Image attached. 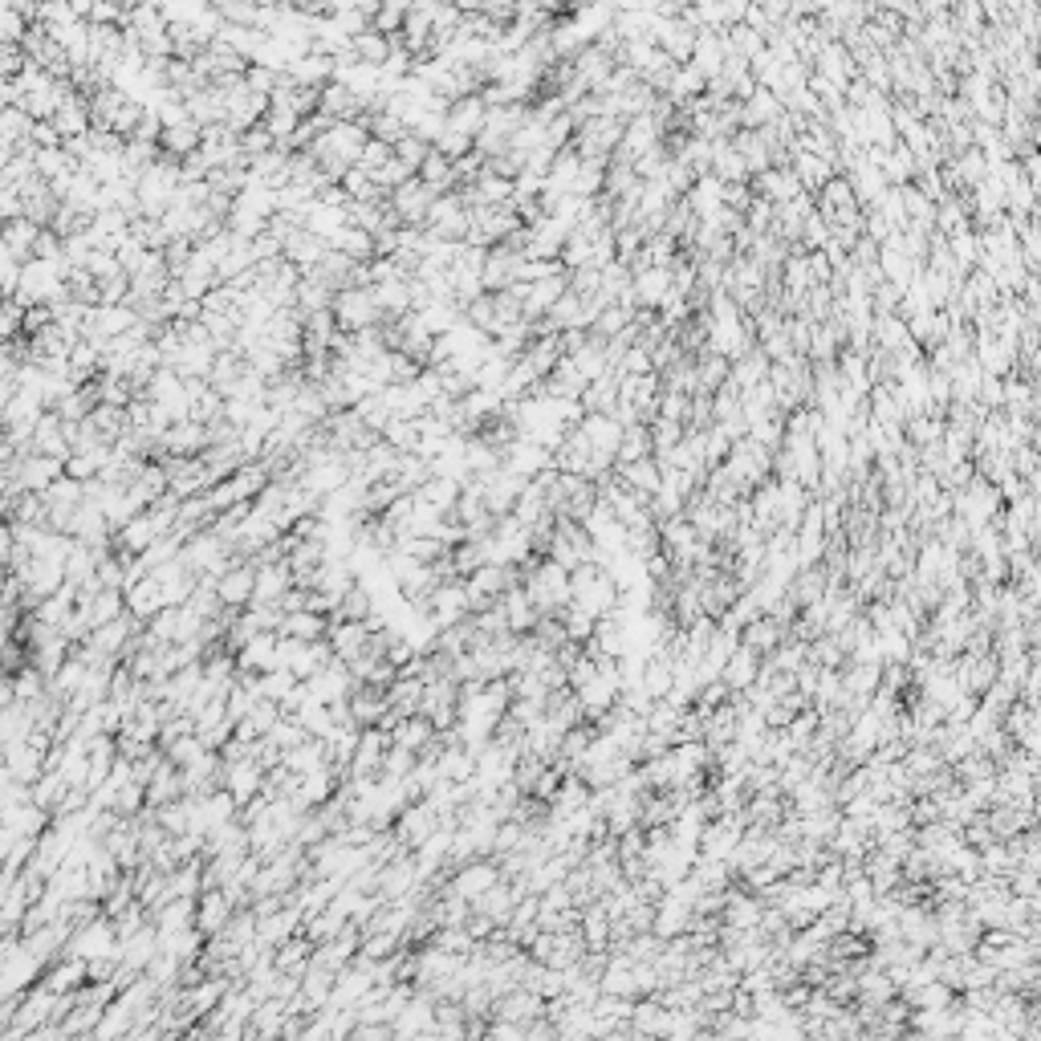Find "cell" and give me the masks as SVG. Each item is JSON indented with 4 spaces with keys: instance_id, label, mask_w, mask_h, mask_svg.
Masks as SVG:
<instances>
[{
    "instance_id": "cell-36",
    "label": "cell",
    "mask_w": 1041,
    "mask_h": 1041,
    "mask_svg": "<svg viewBox=\"0 0 1041 1041\" xmlns=\"http://www.w3.org/2000/svg\"><path fill=\"white\" fill-rule=\"evenodd\" d=\"M427 188H436V192H452V188H460L456 183V171H452V159L444 155V151H427V159L419 163V171H415Z\"/></svg>"
},
{
    "instance_id": "cell-7",
    "label": "cell",
    "mask_w": 1041,
    "mask_h": 1041,
    "mask_svg": "<svg viewBox=\"0 0 1041 1041\" xmlns=\"http://www.w3.org/2000/svg\"><path fill=\"white\" fill-rule=\"evenodd\" d=\"M476 484H480L484 509L493 513V517H505V513H513V505H517V497H521V488H525L529 480H521V476L509 472V468H497V472H488V476H476Z\"/></svg>"
},
{
    "instance_id": "cell-21",
    "label": "cell",
    "mask_w": 1041,
    "mask_h": 1041,
    "mask_svg": "<svg viewBox=\"0 0 1041 1041\" xmlns=\"http://www.w3.org/2000/svg\"><path fill=\"white\" fill-rule=\"evenodd\" d=\"M574 696H578V704H582V716L598 724L610 708H615V700H619V684H610V680L594 676V680H586L582 688H574Z\"/></svg>"
},
{
    "instance_id": "cell-12",
    "label": "cell",
    "mask_w": 1041,
    "mask_h": 1041,
    "mask_svg": "<svg viewBox=\"0 0 1041 1041\" xmlns=\"http://www.w3.org/2000/svg\"><path fill=\"white\" fill-rule=\"evenodd\" d=\"M232 911H236V903L228 899L224 887H204V891L196 895V928H200L204 936H216V932H224V924L232 920Z\"/></svg>"
},
{
    "instance_id": "cell-48",
    "label": "cell",
    "mask_w": 1041,
    "mask_h": 1041,
    "mask_svg": "<svg viewBox=\"0 0 1041 1041\" xmlns=\"http://www.w3.org/2000/svg\"><path fill=\"white\" fill-rule=\"evenodd\" d=\"M1005 883H1009V895H1017V899H1033V895H1041V883H1037V871H1025V867H1013L1009 875H1005Z\"/></svg>"
},
{
    "instance_id": "cell-40",
    "label": "cell",
    "mask_w": 1041,
    "mask_h": 1041,
    "mask_svg": "<svg viewBox=\"0 0 1041 1041\" xmlns=\"http://www.w3.org/2000/svg\"><path fill=\"white\" fill-rule=\"evenodd\" d=\"M460 488L464 484H456V480H448V476H432L423 488H415V493L432 505V509H440V513H452L456 509V501H460Z\"/></svg>"
},
{
    "instance_id": "cell-42",
    "label": "cell",
    "mask_w": 1041,
    "mask_h": 1041,
    "mask_svg": "<svg viewBox=\"0 0 1041 1041\" xmlns=\"http://www.w3.org/2000/svg\"><path fill=\"white\" fill-rule=\"evenodd\" d=\"M82 981H86V960H82V956H70V964H57V968L49 972L45 989H53V993H74Z\"/></svg>"
},
{
    "instance_id": "cell-50",
    "label": "cell",
    "mask_w": 1041,
    "mask_h": 1041,
    "mask_svg": "<svg viewBox=\"0 0 1041 1041\" xmlns=\"http://www.w3.org/2000/svg\"><path fill=\"white\" fill-rule=\"evenodd\" d=\"M419 757L411 753V749H399V745H387V753H383V773L387 777H407L411 773V765H415Z\"/></svg>"
},
{
    "instance_id": "cell-37",
    "label": "cell",
    "mask_w": 1041,
    "mask_h": 1041,
    "mask_svg": "<svg viewBox=\"0 0 1041 1041\" xmlns=\"http://www.w3.org/2000/svg\"><path fill=\"white\" fill-rule=\"evenodd\" d=\"M643 456H655L647 423H627L623 436H619V448H615V464H631V460H643Z\"/></svg>"
},
{
    "instance_id": "cell-5",
    "label": "cell",
    "mask_w": 1041,
    "mask_h": 1041,
    "mask_svg": "<svg viewBox=\"0 0 1041 1041\" xmlns=\"http://www.w3.org/2000/svg\"><path fill=\"white\" fill-rule=\"evenodd\" d=\"M70 956H82V960L118 956V932H114V920H110L106 911L74 928V936H70Z\"/></svg>"
},
{
    "instance_id": "cell-41",
    "label": "cell",
    "mask_w": 1041,
    "mask_h": 1041,
    "mask_svg": "<svg viewBox=\"0 0 1041 1041\" xmlns=\"http://www.w3.org/2000/svg\"><path fill=\"white\" fill-rule=\"evenodd\" d=\"M976 859H981V875H1009V871L1017 867V854H1013L1009 842H1001V838L976 850Z\"/></svg>"
},
{
    "instance_id": "cell-45",
    "label": "cell",
    "mask_w": 1041,
    "mask_h": 1041,
    "mask_svg": "<svg viewBox=\"0 0 1041 1041\" xmlns=\"http://www.w3.org/2000/svg\"><path fill=\"white\" fill-rule=\"evenodd\" d=\"M541 558H549V562H558L562 570H574V566H582V558H578V549L570 545V537L554 525V537H549V545H545V554Z\"/></svg>"
},
{
    "instance_id": "cell-28",
    "label": "cell",
    "mask_w": 1041,
    "mask_h": 1041,
    "mask_svg": "<svg viewBox=\"0 0 1041 1041\" xmlns=\"http://www.w3.org/2000/svg\"><path fill=\"white\" fill-rule=\"evenodd\" d=\"M806 505H810V493H806L798 480H777V525L798 529Z\"/></svg>"
},
{
    "instance_id": "cell-52",
    "label": "cell",
    "mask_w": 1041,
    "mask_h": 1041,
    "mask_svg": "<svg viewBox=\"0 0 1041 1041\" xmlns=\"http://www.w3.org/2000/svg\"><path fill=\"white\" fill-rule=\"evenodd\" d=\"M41 680H45V676H41L37 667H25L21 676H17V684H13V700H37V696H45V692H41Z\"/></svg>"
},
{
    "instance_id": "cell-18",
    "label": "cell",
    "mask_w": 1041,
    "mask_h": 1041,
    "mask_svg": "<svg viewBox=\"0 0 1041 1041\" xmlns=\"http://www.w3.org/2000/svg\"><path fill=\"white\" fill-rule=\"evenodd\" d=\"M122 598H127V610H131L139 623H147L151 615H159V610L167 606V602H163V586H159L151 574H143V578L131 582V586H122Z\"/></svg>"
},
{
    "instance_id": "cell-15",
    "label": "cell",
    "mask_w": 1041,
    "mask_h": 1041,
    "mask_svg": "<svg viewBox=\"0 0 1041 1041\" xmlns=\"http://www.w3.org/2000/svg\"><path fill=\"white\" fill-rule=\"evenodd\" d=\"M289 586H293V570H289L285 558H277V562H257V586H253L249 606H261V602H273V606H277Z\"/></svg>"
},
{
    "instance_id": "cell-24",
    "label": "cell",
    "mask_w": 1041,
    "mask_h": 1041,
    "mask_svg": "<svg viewBox=\"0 0 1041 1041\" xmlns=\"http://www.w3.org/2000/svg\"><path fill=\"white\" fill-rule=\"evenodd\" d=\"M66 472V464H61L57 456H25L21 460V476H17V488H29V493H45V488Z\"/></svg>"
},
{
    "instance_id": "cell-54",
    "label": "cell",
    "mask_w": 1041,
    "mask_h": 1041,
    "mask_svg": "<svg viewBox=\"0 0 1041 1041\" xmlns=\"http://www.w3.org/2000/svg\"><path fill=\"white\" fill-rule=\"evenodd\" d=\"M484 1037H505V1041H525V1025L521 1021H505V1017H488Z\"/></svg>"
},
{
    "instance_id": "cell-9",
    "label": "cell",
    "mask_w": 1041,
    "mask_h": 1041,
    "mask_svg": "<svg viewBox=\"0 0 1041 1041\" xmlns=\"http://www.w3.org/2000/svg\"><path fill=\"white\" fill-rule=\"evenodd\" d=\"M997 671H1001V663H997V655L989 651V655H956L952 659V680H956V688L960 692H972V696H981L993 680H997Z\"/></svg>"
},
{
    "instance_id": "cell-22",
    "label": "cell",
    "mask_w": 1041,
    "mask_h": 1041,
    "mask_svg": "<svg viewBox=\"0 0 1041 1041\" xmlns=\"http://www.w3.org/2000/svg\"><path fill=\"white\" fill-rule=\"evenodd\" d=\"M667 1017H671V1009L659 997H635V1005H631L635 1037H667Z\"/></svg>"
},
{
    "instance_id": "cell-31",
    "label": "cell",
    "mask_w": 1041,
    "mask_h": 1041,
    "mask_svg": "<svg viewBox=\"0 0 1041 1041\" xmlns=\"http://www.w3.org/2000/svg\"><path fill=\"white\" fill-rule=\"evenodd\" d=\"M688 915H692V907H688V903H680V899L663 895V899L655 903V920H651V932H655V936H663V940L680 936V932H688Z\"/></svg>"
},
{
    "instance_id": "cell-10",
    "label": "cell",
    "mask_w": 1041,
    "mask_h": 1041,
    "mask_svg": "<svg viewBox=\"0 0 1041 1041\" xmlns=\"http://www.w3.org/2000/svg\"><path fill=\"white\" fill-rule=\"evenodd\" d=\"M501 879V867H497V859H468L464 867H456L452 875H448V887L460 895V899H476V895H484L488 887H493Z\"/></svg>"
},
{
    "instance_id": "cell-4",
    "label": "cell",
    "mask_w": 1041,
    "mask_h": 1041,
    "mask_svg": "<svg viewBox=\"0 0 1041 1041\" xmlns=\"http://www.w3.org/2000/svg\"><path fill=\"white\" fill-rule=\"evenodd\" d=\"M330 310H334L338 330H366V326H379V322H383L371 285H346V289H338L334 301H330Z\"/></svg>"
},
{
    "instance_id": "cell-29",
    "label": "cell",
    "mask_w": 1041,
    "mask_h": 1041,
    "mask_svg": "<svg viewBox=\"0 0 1041 1041\" xmlns=\"http://www.w3.org/2000/svg\"><path fill=\"white\" fill-rule=\"evenodd\" d=\"M196 147H200V127L192 118L171 122V127H163V135H159V155H167V159H183Z\"/></svg>"
},
{
    "instance_id": "cell-33",
    "label": "cell",
    "mask_w": 1041,
    "mask_h": 1041,
    "mask_svg": "<svg viewBox=\"0 0 1041 1041\" xmlns=\"http://www.w3.org/2000/svg\"><path fill=\"white\" fill-rule=\"evenodd\" d=\"M326 615H314V610H285L281 623H277V635H289V639H322L326 635Z\"/></svg>"
},
{
    "instance_id": "cell-46",
    "label": "cell",
    "mask_w": 1041,
    "mask_h": 1041,
    "mask_svg": "<svg viewBox=\"0 0 1041 1041\" xmlns=\"http://www.w3.org/2000/svg\"><path fill=\"white\" fill-rule=\"evenodd\" d=\"M204 753V745H200V737L196 732H188V737H175L171 745H163V757L175 765V769H183V765H192L196 757Z\"/></svg>"
},
{
    "instance_id": "cell-6",
    "label": "cell",
    "mask_w": 1041,
    "mask_h": 1041,
    "mask_svg": "<svg viewBox=\"0 0 1041 1041\" xmlns=\"http://www.w3.org/2000/svg\"><path fill=\"white\" fill-rule=\"evenodd\" d=\"M468 615H472V606H468L464 578L436 582V590L427 594V619H432L440 631H444V627H452V623H464Z\"/></svg>"
},
{
    "instance_id": "cell-20",
    "label": "cell",
    "mask_w": 1041,
    "mask_h": 1041,
    "mask_svg": "<svg viewBox=\"0 0 1041 1041\" xmlns=\"http://www.w3.org/2000/svg\"><path fill=\"white\" fill-rule=\"evenodd\" d=\"M387 737H391V745H399V749H411V753L419 757L427 745H432V737H436V724L427 720L423 712H411V716H403V720H399V724L387 732Z\"/></svg>"
},
{
    "instance_id": "cell-49",
    "label": "cell",
    "mask_w": 1041,
    "mask_h": 1041,
    "mask_svg": "<svg viewBox=\"0 0 1041 1041\" xmlns=\"http://www.w3.org/2000/svg\"><path fill=\"white\" fill-rule=\"evenodd\" d=\"M244 720H249V724L261 732V737H265V732H269V728L281 720V708H277V700H265V696H261V700L249 708V716H244Z\"/></svg>"
},
{
    "instance_id": "cell-25",
    "label": "cell",
    "mask_w": 1041,
    "mask_h": 1041,
    "mask_svg": "<svg viewBox=\"0 0 1041 1041\" xmlns=\"http://www.w3.org/2000/svg\"><path fill=\"white\" fill-rule=\"evenodd\" d=\"M728 741H737V704H732V700H724V704L704 712V745L720 749Z\"/></svg>"
},
{
    "instance_id": "cell-34",
    "label": "cell",
    "mask_w": 1041,
    "mask_h": 1041,
    "mask_svg": "<svg viewBox=\"0 0 1041 1041\" xmlns=\"http://www.w3.org/2000/svg\"><path fill=\"white\" fill-rule=\"evenodd\" d=\"M578 932H582V944H586V948H610V915H606V907H602L598 899L582 907Z\"/></svg>"
},
{
    "instance_id": "cell-19",
    "label": "cell",
    "mask_w": 1041,
    "mask_h": 1041,
    "mask_svg": "<svg viewBox=\"0 0 1041 1041\" xmlns=\"http://www.w3.org/2000/svg\"><path fill=\"white\" fill-rule=\"evenodd\" d=\"M838 859H863V854L875 846L871 842V834H867V826L863 822H854V818H846L842 814V822L834 826V834H830V842H826Z\"/></svg>"
},
{
    "instance_id": "cell-11",
    "label": "cell",
    "mask_w": 1041,
    "mask_h": 1041,
    "mask_svg": "<svg viewBox=\"0 0 1041 1041\" xmlns=\"http://www.w3.org/2000/svg\"><path fill=\"white\" fill-rule=\"evenodd\" d=\"M253 586H257V566L253 562H232L216 578V598H220V606L244 610V606H249V598H253Z\"/></svg>"
},
{
    "instance_id": "cell-17",
    "label": "cell",
    "mask_w": 1041,
    "mask_h": 1041,
    "mask_svg": "<svg viewBox=\"0 0 1041 1041\" xmlns=\"http://www.w3.org/2000/svg\"><path fill=\"white\" fill-rule=\"evenodd\" d=\"M757 671H761V655H757L753 647L737 643V651H732V655L724 659V667H720V680L728 684L732 696H737V692H745L749 684H757Z\"/></svg>"
},
{
    "instance_id": "cell-44",
    "label": "cell",
    "mask_w": 1041,
    "mask_h": 1041,
    "mask_svg": "<svg viewBox=\"0 0 1041 1041\" xmlns=\"http://www.w3.org/2000/svg\"><path fill=\"white\" fill-rule=\"evenodd\" d=\"M562 631H566V639H574V643H586L590 635H594V615L590 610H582V606H562Z\"/></svg>"
},
{
    "instance_id": "cell-38",
    "label": "cell",
    "mask_w": 1041,
    "mask_h": 1041,
    "mask_svg": "<svg viewBox=\"0 0 1041 1041\" xmlns=\"http://www.w3.org/2000/svg\"><path fill=\"white\" fill-rule=\"evenodd\" d=\"M371 610H375V594L366 590L362 582H354V586L338 598V606L330 610V619H358V623H362L366 615H371Z\"/></svg>"
},
{
    "instance_id": "cell-26",
    "label": "cell",
    "mask_w": 1041,
    "mask_h": 1041,
    "mask_svg": "<svg viewBox=\"0 0 1041 1041\" xmlns=\"http://www.w3.org/2000/svg\"><path fill=\"white\" fill-rule=\"evenodd\" d=\"M143 793H147V806L155 810V806H167V802H175V798H183V777H179V769L163 757V765L151 773V781L143 785Z\"/></svg>"
},
{
    "instance_id": "cell-13",
    "label": "cell",
    "mask_w": 1041,
    "mask_h": 1041,
    "mask_svg": "<svg viewBox=\"0 0 1041 1041\" xmlns=\"http://www.w3.org/2000/svg\"><path fill=\"white\" fill-rule=\"evenodd\" d=\"M261 785H265V769H261L253 757H240V761H228V765H224V789L236 798V806L253 802L257 793H261Z\"/></svg>"
},
{
    "instance_id": "cell-32",
    "label": "cell",
    "mask_w": 1041,
    "mask_h": 1041,
    "mask_svg": "<svg viewBox=\"0 0 1041 1041\" xmlns=\"http://www.w3.org/2000/svg\"><path fill=\"white\" fill-rule=\"evenodd\" d=\"M615 476L631 488V493L651 497L655 488H659V460H655V456H643V460H631V464H615Z\"/></svg>"
},
{
    "instance_id": "cell-2",
    "label": "cell",
    "mask_w": 1041,
    "mask_h": 1041,
    "mask_svg": "<svg viewBox=\"0 0 1041 1041\" xmlns=\"http://www.w3.org/2000/svg\"><path fill=\"white\" fill-rule=\"evenodd\" d=\"M1005 509L997 484H989L985 476H972L964 488H952V517H960L968 529L989 525L997 513Z\"/></svg>"
},
{
    "instance_id": "cell-47",
    "label": "cell",
    "mask_w": 1041,
    "mask_h": 1041,
    "mask_svg": "<svg viewBox=\"0 0 1041 1041\" xmlns=\"http://www.w3.org/2000/svg\"><path fill=\"white\" fill-rule=\"evenodd\" d=\"M265 737H269V741H273L281 753H285V749H293V745H301V741H310V737H305V728H301L293 716H281V720H277V724L265 732Z\"/></svg>"
},
{
    "instance_id": "cell-27",
    "label": "cell",
    "mask_w": 1041,
    "mask_h": 1041,
    "mask_svg": "<svg viewBox=\"0 0 1041 1041\" xmlns=\"http://www.w3.org/2000/svg\"><path fill=\"white\" fill-rule=\"evenodd\" d=\"M785 635H789V627H785V623H777L773 615H757L753 623H745V627H741V643H745V647H753L757 655H769V651H773V647H777Z\"/></svg>"
},
{
    "instance_id": "cell-16",
    "label": "cell",
    "mask_w": 1041,
    "mask_h": 1041,
    "mask_svg": "<svg viewBox=\"0 0 1041 1041\" xmlns=\"http://www.w3.org/2000/svg\"><path fill=\"white\" fill-rule=\"evenodd\" d=\"M232 655H236V671H253V676H261V671L277 667V631H257Z\"/></svg>"
},
{
    "instance_id": "cell-35",
    "label": "cell",
    "mask_w": 1041,
    "mask_h": 1041,
    "mask_svg": "<svg viewBox=\"0 0 1041 1041\" xmlns=\"http://www.w3.org/2000/svg\"><path fill=\"white\" fill-rule=\"evenodd\" d=\"M37 232L41 224H33L29 216H13L5 228H0V244L21 261V257H33V244H37Z\"/></svg>"
},
{
    "instance_id": "cell-8",
    "label": "cell",
    "mask_w": 1041,
    "mask_h": 1041,
    "mask_svg": "<svg viewBox=\"0 0 1041 1041\" xmlns=\"http://www.w3.org/2000/svg\"><path fill=\"white\" fill-rule=\"evenodd\" d=\"M436 196H440L436 188H427L419 175H411V179L399 183V188L387 192V204L395 208V216H399L403 224H423V216H427V208H432Z\"/></svg>"
},
{
    "instance_id": "cell-30",
    "label": "cell",
    "mask_w": 1041,
    "mask_h": 1041,
    "mask_svg": "<svg viewBox=\"0 0 1041 1041\" xmlns=\"http://www.w3.org/2000/svg\"><path fill=\"white\" fill-rule=\"evenodd\" d=\"M155 537H163L159 525H155L147 513H139V517H131V521H122V525H118V533H114V549H127V554H143V549H147Z\"/></svg>"
},
{
    "instance_id": "cell-43",
    "label": "cell",
    "mask_w": 1041,
    "mask_h": 1041,
    "mask_svg": "<svg viewBox=\"0 0 1041 1041\" xmlns=\"http://www.w3.org/2000/svg\"><path fill=\"white\" fill-rule=\"evenodd\" d=\"M549 509H545V497H541V488L529 480L525 488H521V497H517V505H513V517L521 521V525H537L541 517H545Z\"/></svg>"
},
{
    "instance_id": "cell-14",
    "label": "cell",
    "mask_w": 1041,
    "mask_h": 1041,
    "mask_svg": "<svg viewBox=\"0 0 1041 1041\" xmlns=\"http://www.w3.org/2000/svg\"><path fill=\"white\" fill-rule=\"evenodd\" d=\"M549 464V452L541 448V444H533V440H525V436H517L509 448H501V468H509V472H517L521 480H533L537 472H545Z\"/></svg>"
},
{
    "instance_id": "cell-1",
    "label": "cell",
    "mask_w": 1041,
    "mask_h": 1041,
    "mask_svg": "<svg viewBox=\"0 0 1041 1041\" xmlns=\"http://www.w3.org/2000/svg\"><path fill=\"white\" fill-rule=\"evenodd\" d=\"M521 586L533 598L537 615H562V606H570V570H562L549 558H537V566L521 578Z\"/></svg>"
},
{
    "instance_id": "cell-3",
    "label": "cell",
    "mask_w": 1041,
    "mask_h": 1041,
    "mask_svg": "<svg viewBox=\"0 0 1041 1041\" xmlns=\"http://www.w3.org/2000/svg\"><path fill=\"white\" fill-rule=\"evenodd\" d=\"M525 574H521V566H501V562H484V566H476L468 578H464V590H468V606L472 610H484V606H493L509 586H517Z\"/></svg>"
},
{
    "instance_id": "cell-53",
    "label": "cell",
    "mask_w": 1041,
    "mask_h": 1041,
    "mask_svg": "<svg viewBox=\"0 0 1041 1041\" xmlns=\"http://www.w3.org/2000/svg\"><path fill=\"white\" fill-rule=\"evenodd\" d=\"M509 716H513L521 728H533V724L545 716V704H541V700H513V704H509Z\"/></svg>"
},
{
    "instance_id": "cell-51",
    "label": "cell",
    "mask_w": 1041,
    "mask_h": 1041,
    "mask_svg": "<svg viewBox=\"0 0 1041 1041\" xmlns=\"http://www.w3.org/2000/svg\"><path fill=\"white\" fill-rule=\"evenodd\" d=\"M802 1013H806V1017H814V1021H822V1017H834V1013H838V1001H834L826 989H810V997H806Z\"/></svg>"
},
{
    "instance_id": "cell-23",
    "label": "cell",
    "mask_w": 1041,
    "mask_h": 1041,
    "mask_svg": "<svg viewBox=\"0 0 1041 1041\" xmlns=\"http://www.w3.org/2000/svg\"><path fill=\"white\" fill-rule=\"evenodd\" d=\"M501 610H505V623H509V631L513 635H525V631H533V623H537V606H533V598L525 594V586L517 582V586H509L501 598Z\"/></svg>"
},
{
    "instance_id": "cell-39",
    "label": "cell",
    "mask_w": 1041,
    "mask_h": 1041,
    "mask_svg": "<svg viewBox=\"0 0 1041 1041\" xmlns=\"http://www.w3.org/2000/svg\"><path fill=\"white\" fill-rule=\"evenodd\" d=\"M639 688H643L651 700H663V696H667V688H671V659H667V655H647L643 676H639Z\"/></svg>"
}]
</instances>
